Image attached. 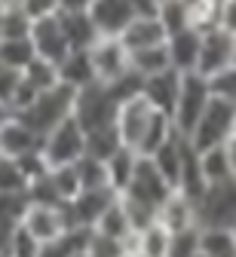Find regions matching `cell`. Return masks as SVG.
Listing matches in <instances>:
<instances>
[{"mask_svg":"<svg viewBox=\"0 0 236 257\" xmlns=\"http://www.w3.org/2000/svg\"><path fill=\"white\" fill-rule=\"evenodd\" d=\"M43 147V138L34 132V128L22 119V116H10L0 128V150L4 156H25V153H34Z\"/></svg>","mask_w":236,"mask_h":257,"instance_id":"obj_18","label":"cell"},{"mask_svg":"<svg viewBox=\"0 0 236 257\" xmlns=\"http://www.w3.org/2000/svg\"><path fill=\"white\" fill-rule=\"evenodd\" d=\"M199 40H202L199 28H184V31H178V34H169L166 49H169V61H172V68L178 74H196Z\"/></svg>","mask_w":236,"mask_h":257,"instance_id":"obj_16","label":"cell"},{"mask_svg":"<svg viewBox=\"0 0 236 257\" xmlns=\"http://www.w3.org/2000/svg\"><path fill=\"white\" fill-rule=\"evenodd\" d=\"M156 113H160V110L144 98V95L123 101V104H120V110H117V122H114V125H117V135H120V141H123V147H129V150L138 153L141 138H144L147 125L153 122V116H156Z\"/></svg>","mask_w":236,"mask_h":257,"instance_id":"obj_8","label":"cell"},{"mask_svg":"<svg viewBox=\"0 0 236 257\" xmlns=\"http://www.w3.org/2000/svg\"><path fill=\"white\" fill-rule=\"evenodd\" d=\"M218 28L236 37V0H221L218 4Z\"/></svg>","mask_w":236,"mask_h":257,"instance_id":"obj_44","label":"cell"},{"mask_svg":"<svg viewBox=\"0 0 236 257\" xmlns=\"http://www.w3.org/2000/svg\"><path fill=\"white\" fill-rule=\"evenodd\" d=\"M233 135H236V125H233Z\"/></svg>","mask_w":236,"mask_h":257,"instance_id":"obj_53","label":"cell"},{"mask_svg":"<svg viewBox=\"0 0 236 257\" xmlns=\"http://www.w3.org/2000/svg\"><path fill=\"white\" fill-rule=\"evenodd\" d=\"M40 239H34L22 223L13 230V236H10V245H7V254L10 257H40Z\"/></svg>","mask_w":236,"mask_h":257,"instance_id":"obj_41","label":"cell"},{"mask_svg":"<svg viewBox=\"0 0 236 257\" xmlns=\"http://www.w3.org/2000/svg\"><path fill=\"white\" fill-rule=\"evenodd\" d=\"M117 110H120V101L114 98L108 83H92V86L80 89L77 98H74V119L80 122L83 132H95V128L114 125Z\"/></svg>","mask_w":236,"mask_h":257,"instance_id":"obj_3","label":"cell"},{"mask_svg":"<svg viewBox=\"0 0 236 257\" xmlns=\"http://www.w3.org/2000/svg\"><path fill=\"white\" fill-rule=\"evenodd\" d=\"M178 4L187 10V19L193 28L206 31V28L218 25V4L221 0H178Z\"/></svg>","mask_w":236,"mask_h":257,"instance_id":"obj_36","label":"cell"},{"mask_svg":"<svg viewBox=\"0 0 236 257\" xmlns=\"http://www.w3.org/2000/svg\"><path fill=\"white\" fill-rule=\"evenodd\" d=\"M92 230L105 233V236H114V239H132V236H135V230H132V223H129V217H126V208H123L120 196L111 202V208L101 214V220L95 223Z\"/></svg>","mask_w":236,"mask_h":257,"instance_id":"obj_28","label":"cell"},{"mask_svg":"<svg viewBox=\"0 0 236 257\" xmlns=\"http://www.w3.org/2000/svg\"><path fill=\"white\" fill-rule=\"evenodd\" d=\"M61 19V28H64V37L71 43V49H92L98 43V28L95 22L89 19V10L83 13H58Z\"/></svg>","mask_w":236,"mask_h":257,"instance_id":"obj_22","label":"cell"},{"mask_svg":"<svg viewBox=\"0 0 236 257\" xmlns=\"http://www.w3.org/2000/svg\"><path fill=\"white\" fill-rule=\"evenodd\" d=\"M135 16L138 13L129 0H92L89 4V19L95 22L101 37H120Z\"/></svg>","mask_w":236,"mask_h":257,"instance_id":"obj_14","label":"cell"},{"mask_svg":"<svg viewBox=\"0 0 236 257\" xmlns=\"http://www.w3.org/2000/svg\"><path fill=\"white\" fill-rule=\"evenodd\" d=\"M28 37L34 43V52H37L40 58H46V61H52V64H61V58L71 52V43H67V37H64L58 13L31 22V34Z\"/></svg>","mask_w":236,"mask_h":257,"instance_id":"obj_12","label":"cell"},{"mask_svg":"<svg viewBox=\"0 0 236 257\" xmlns=\"http://www.w3.org/2000/svg\"><path fill=\"white\" fill-rule=\"evenodd\" d=\"M74 166H77V178H80L83 190H101V187H108V166H105V159H95V156L83 153Z\"/></svg>","mask_w":236,"mask_h":257,"instance_id":"obj_32","label":"cell"},{"mask_svg":"<svg viewBox=\"0 0 236 257\" xmlns=\"http://www.w3.org/2000/svg\"><path fill=\"white\" fill-rule=\"evenodd\" d=\"M196 220L199 227H227L236 230V181H218L202 190L196 199Z\"/></svg>","mask_w":236,"mask_h":257,"instance_id":"obj_4","label":"cell"},{"mask_svg":"<svg viewBox=\"0 0 236 257\" xmlns=\"http://www.w3.org/2000/svg\"><path fill=\"white\" fill-rule=\"evenodd\" d=\"M86 254L89 257H129V239H114L98 230H89Z\"/></svg>","mask_w":236,"mask_h":257,"instance_id":"obj_33","label":"cell"},{"mask_svg":"<svg viewBox=\"0 0 236 257\" xmlns=\"http://www.w3.org/2000/svg\"><path fill=\"white\" fill-rule=\"evenodd\" d=\"M19 223L40 242H49V239H55V236H61L67 230H74L71 220H67L64 205H40V202H28Z\"/></svg>","mask_w":236,"mask_h":257,"instance_id":"obj_10","label":"cell"},{"mask_svg":"<svg viewBox=\"0 0 236 257\" xmlns=\"http://www.w3.org/2000/svg\"><path fill=\"white\" fill-rule=\"evenodd\" d=\"M156 16H160V22L166 28V34H178V31H184V28H193L190 19H187V10L178 4V0H160Z\"/></svg>","mask_w":236,"mask_h":257,"instance_id":"obj_38","label":"cell"},{"mask_svg":"<svg viewBox=\"0 0 236 257\" xmlns=\"http://www.w3.org/2000/svg\"><path fill=\"white\" fill-rule=\"evenodd\" d=\"M117 199V193L111 187H101V190H80L77 196L64 205L67 211V220H71V227H80V230H92L95 223L101 220L111 208V202Z\"/></svg>","mask_w":236,"mask_h":257,"instance_id":"obj_11","label":"cell"},{"mask_svg":"<svg viewBox=\"0 0 236 257\" xmlns=\"http://www.w3.org/2000/svg\"><path fill=\"white\" fill-rule=\"evenodd\" d=\"M209 80V92H212V98H221V101H230L236 104V64H230V68L206 77Z\"/></svg>","mask_w":236,"mask_h":257,"instance_id":"obj_39","label":"cell"},{"mask_svg":"<svg viewBox=\"0 0 236 257\" xmlns=\"http://www.w3.org/2000/svg\"><path fill=\"white\" fill-rule=\"evenodd\" d=\"M28 208V193H0V220L19 223Z\"/></svg>","mask_w":236,"mask_h":257,"instance_id":"obj_42","label":"cell"},{"mask_svg":"<svg viewBox=\"0 0 236 257\" xmlns=\"http://www.w3.org/2000/svg\"><path fill=\"white\" fill-rule=\"evenodd\" d=\"M233 64H236V49H233Z\"/></svg>","mask_w":236,"mask_h":257,"instance_id":"obj_52","label":"cell"},{"mask_svg":"<svg viewBox=\"0 0 236 257\" xmlns=\"http://www.w3.org/2000/svg\"><path fill=\"white\" fill-rule=\"evenodd\" d=\"M0 257H10V254H7V251H0Z\"/></svg>","mask_w":236,"mask_h":257,"instance_id":"obj_51","label":"cell"},{"mask_svg":"<svg viewBox=\"0 0 236 257\" xmlns=\"http://www.w3.org/2000/svg\"><path fill=\"white\" fill-rule=\"evenodd\" d=\"M172 193H175V187H172V184H169V181L160 175V169L150 163L147 156H138L135 175H132L129 187L120 193V196H126V199L138 202V205H147V208L160 211V205H163L169 196H172Z\"/></svg>","mask_w":236,"mask_h":257,"instance_id":"obj_5","label":"cell"},{"mask_svg":"<svg viewBox=\"0 0 236 257\" xmlns=\"http://www.w3.org/2000/svg\"><path fill=\"white\" fill-rule=\"evenodd\" d=\"M31 19L22 7H4L0 10V40L4 37H28Z\"/></svg>","mask_w":236,"mask_h":257,"instance_id":"obj_37","label":"cell"},{"mask_svg":"<svg viewBox=\"0 0 236 257\" xmlns=\"http://www.w3.org/2000/svg\"><path fill=\"white\" fill-rule=\"evenodd\" d=\"M105 166H108V187L120 196V193L129 187L132 175H135V166H138V153L129 150V147H120Z\"/></svg>","mask_w":236,"mask_h":257,"instance_id":"obj_24","label":"cell"},{"mask_svg":"<svg viewBox=\"0 0 236 257\" xmlns=\"http://www.w3.org/2000/svg\"><path fill=\"white\" fill-rule=\"evenodd\" d=\"M199 166H202V178H206V184H218V181L230 178V163H227L224 144L212 147V150H202L199 153Z\"/></svg>","mask_w":236,"mask_h":257,"instance_id":"obj_34","label":"cell"},{"mask_svg":"<svg viewBox=\"0 0 236 257\" xmlns=\"http://www.w3.org/2000/svg\"><path fill=\"white\" fill-rule=\"evenodd\" d=\"M92 0H58V13H83Z\"/></svg>","mask_w":236,"mask_h":257,"instance_id":"obj_45","label":"cell"},{"mask_svg":"<svg viewBox=\"0 0 236 257\" xmlns=\"http://www.w3.org/2000/svg\"><path fill=\"white\" fill-rule=\"evenodd\" d=\"M212 101V92H209V80L202 74H184L181 80V92H178V101L172 110V122L181 135H190L196 119L202 116V110L209 107Z\"/></svg>","mask_w":236,"mask_h":257,"instance_id":"obj_6","label":"cell"},{"mask_svg":"<svg viewBox=\"0 0 236 257\" xmlns=\"http://www.w3.org/2000/svg\"><path fill=\"white\" fill-rule=\"evenodd\" d=\"M89 58L98 83H114L129 71V49L120 43V37H98V43L89 49Z\"/></svg>","mask_w":236,"mask_h":257,"instance_id":"obj_13","label":"cell"},{"mask_svg":"<svg viewBox=\"0 0 236 257\" xmlns=\"http://www.w3.org/2000/svg\"><path fill=\"white\" fill-rule=\"evenodd\" d=\"M86 239H89V230H67L49 242L40 245V257H77L80 251H86Z\"/></svg>","mask_w":236,"mask_h":257,"instance_id":"obj_27","label":"cell"},{"mask_svg":"<svg viewBox=\"0 0 236 257\" xmlns=\"http://www.w3.org/2000/svg\"><path fill=\"white\" fill-rule=\"evenodd\" d=\"M123 147L120 135H117V125H105V128H95V132H86V153L95 159H108Z\"/></svg>","mask_w":236,"mask_h":257,"instance_id":"obj_30","label":"cell"},{"mask_svg":"<svg viewBox=\"0 0 236 257\" xmlns=\"http://www.w3.org/2000/svg\"><path fill=\"white\" fill-rule=\"evenodd\" d=\"M184 150H187V135H181V132H175L172 138H169L153 156H147L150 163L160 169V175L172 184V187H178V175H181V163H184Z\"/></svg>","mask_w":236,"mask_h":257,"instance_id":"obj_21","label":"cell"},{"mask_svg":"<svg viewBox=\"0 0 236 257\" xmlns=\"http://www.w3.org/2000/svg\"><path fill=\"white\" fill-rule=\"evenodd\" d=\"M233 125H236V104L212 98L209 107L202 110V116L196 119L193 132L187 135V141L199 153L202 150H212V147H221V144H227L233 138Z\"/></svg>","mask_w":236,"mask_h":257,"instance_id":"obj_2","label":"cell"},{"mask_svg":"<svg viewBox=\"0 0 236 257\" xmlns=\"http://www.w3.org/2000/svg\"><path fill=\"white\" fill-rule=\"evenodd\" d=\"M202 257H236V230L227 227H199Z\"/></svg>","mask_w":236,"mask_h":257,"instance_id":"obj_23","label":"cell"},{"mask_svg":"<svg viewBox=\"0 0 236 257\" xmlns=\"http://www.w3.org/2000/svg\"><path fill=\"white\" fill-rule=\"evenodd\" d=\"M74 98H77V92L74 89H67L64 83H58L55 89H46L40 92L37 98H34V104L16 116H22L34 132H37L40 138L49 135L55 125H61L64 119H71L74 116Z\"/></svg>","mask_w":236,"mask_h":257,"instance_id":"obj_1","label":"cell"},{"mask_svg":"<svg viewBox=\"0 0 236 257\" xmlns=\"http://www.w3.org/2000/svg\"><path fill=\"white\" fill-rule=\"evenodd\" d=\"M166 40H169V34H166L160 16H135V19L126 25V31L120 34V43H123L129 52H135V49H150V46H163Z\"/></svg>","mask_w":236,"mask_h":257,"instance_id":"obj_17","label":"cell"},{"mask_svg":"<svg viewBox=\"0 0 236 257\" xmlns=\"http://www.w3.org/2000/svg\"><path fill=\"white\" fill-rule=\"evenodd\" d=\"M34 58H37V52H34L31 37H4L0 40V64L4 68L22 74Z\"/></svg>","mask_w":236,"mask_h":257,"instance_id":"obj_26","label":"cell"},{"mask_svg":"<svg viewBox=\"0 0 236 257\" xmlns=\"http://www.w3.org/2000/svg\"><path fill=\"white\" fill-rule=\"evenodd\" d=\"M181 80H184V74H178L175 68H169V71H163V74L147 77L144 86H141V95H144V98H147L160 113L172 116L175 101H178V92H181Z\"/></svg>","mask_w":236,"mask_h":257,"instance_id":"obj_15","label":"cell"},{"mask_svg":"<svg viewBox=\"0 0 236 257\" xmlns=\"http://www.w3.org/2000/svg\"><path fill=\"white\" fill-rule=\"evenodd\" d=\"M224 150H227V163H230V178L236 181V135L224 144Z\"/></svg>","mask_w":236,"mask_h":257,"instance_id":"obj_47","label":"cell"},{"mask_svg":"<svg viewBox=\"0 0 236 257\" xmlns=\"http://www.w3.org/2000/svg\"><path fill=\"white\" fill-rule=\"evenodd\" d=\"M49 184H52V190H55V196H58L61 205H67L83 190L80 178H77V166H55V169H49Z\"/></svg>","mask_w":236,"mask_h":257,"instance_id":"obj_31","label":"cell"},{"mask_svg":"<svg viewBox=\"0 0 236 257\" xmlns=\"http://www.w3.org/2000/svg\"><path fill=\"white\" fill-rule=\"evenodd\" d=\"M233 49H236V37L227 34L224 28L212 25L202 31V40H199V64H196V74L202 77H212L224 68L233 64Z\"/></svg>","mask_w":236,"mask_h":257,"instance_id":"obj_9","label":"cell"},{"mask_svg":"<svg viewBox=\"0 0 236 257\" xmlns=\"http://www.w3.org/2000/svg\"><path fill=\"white\" fill-rule=\"evenodd\" d=\"M31 181L25 178L16 156H0V193H28Z\"/></svg>","mask_w":236,"mask_h":257,"instance_id":"obj_35","label":"cell"},{"mask_svg":"<svg viewBox=\"0 0 236 257\" xmlns=\"http://www.w3.org/2000/svg\"><path fill=\"white\" fill-rule=\"evenodd\" d=\"M19 227V223H4L0 220V251H7V245H10V236H13V230Z\"/></svg>","mask_w":236,"mask_h":257,"instance_id":"obj_48","label":"cell"},{"mask_svg":"<svg viewBox=\"0 0 236 257\" xmlns=\"http://www.w3.org/2000/svg\"><path fill=\"white\" fill-rule=\"evenodd\" d=\"M10 116H16V113H13V110H10V107L4 104V101H0V128H4V122H7Z\"/></svg>","mask_w":236,"mask_h":257,"instance_id":"obj_49","label":"cell"},{"mask_svg":"<svg viewBox=\"0 0 236 257\" xmlns=\"http://www.w3.org/2000/svg\"><path fill=\"white\" fill-rule=\"evenodd\" d=\"M58 80L67 89H74V92L98 83L95 80V68H92V58H89V49H71V52H67L61 58V64H58Z\"/></svg>","mask_w":236,"mask_h":257,"instance_id":"obj_20","label":"cell"},{"mask_svg":"<svg viewBox=\"0 0 236 257\" xmlns=\"http://www.w3.org/2000/svg\"><path fill=\"white\" fill-rule=\"evenodd\" d=\"M156 220L163 223V227L169 233H181V230H190V227H199L196 220V202L190 196H184V193H172L156 211Z\"/></svg>","mask_w":236,"mask_h":257,"instance_id":"obj_19","label":"cell"},{"mask_svg":"<svg viewBox=\"0 0 236 257\" xmlns=\"http://www.w3.org/2000/svg\"><path fill=\"white\" fill-rule=\"evenodd\" d=\"M166 257H199V227L172 233L169 239V254Z\"/></svg>","mask_w":236,"mask_h":257,"instance_id":"obj_40","label":"cell"},{"mask_svg":"<svg viewBox=\"0 0 236 257\" xmlns=\"http://www.w3.org/2000/svg\"><path fill=\"white\" fill-rule=\"evenodd\" d=\"M43 156H46V163L49 169L55 166H74L77 159L86 153V132L80 128V122L71 116V119H64L61 125H55L49 135H43Z\"/></svg>","mask_w":236,"mask_h":257,"instance_id":"obj_7","label":"cell"},{"mask_svg":"<svg viewBox=\"0 0 236 257\" xmlns=\"http://www.w3.org/2000/svg\"><path fill=\"white\" fill-rule=\"evenodd\" d=\"M19 7L28 13L31 22H37V19H46V16L58 13V0H19Z\"/></svg>","mask_w":236,"mask_h":257,"instance_id":"obj_43","label":"cell"},{"mask_svg":"<svg viewBox=\"0 0 236 257\" xmlns=\"http://www.w3.org/2000/svg\"><path fill=\"white\" fill-rule=\"evenodd\" d=\"M22 77H25V83L34 89V92H46V89H55L61 80H58V64H52V61H46V58H34L28 68L22 71Z\"/></svg>","mask_w":236,"mask_h":257,"instance_id":"obj_29","label":"cell"},{"mask_svg":"<svg viewBox=\"0 0 236 257\" xmlns=\"http://www.w3.org/2000/svg\"><path fill=\"white\" fill-rule=\"evenodd\" d=\"M129 68L138 74V77H153V74H163L172 68V61H169V49L166 43L163 46H150V49H135L129 52Z\"/></svg>","mask_w":236,"mask_h":257,"instance_id":"obj_25","label":"cell"},{"mask_svg":"<svg viewBox=\"0 0 236 257\" xmlns=\"http://www.w3.org/2000/svg\"><path fill=\"white\" fill-rule=\"evenodd\" d=\"M129 4L135 7V13H138V16H156L160 0H129Z\"/></svg>","mask_w":236,"mask_h":257,"instance_id":"obj_46","label":"cell"},{"mask_svg":"<svg viewBox=\"0 0 236 257\" xmlns=\"http://www.w3.org/2000/svg\"><path fill=\"white\" fill-rule=\"evenodd\" d=\"M77 257H89V254H86V251H80V254H77Z\"/></svg>","mask_w":236,"mask_h":257,"instance_id":"obj_50","label":"cell"},{"mask_svg":"<svg viewBox=\"0 0 236 257\" xmlns=\"http://www.w3.org/2000/svg\"><path fill=\"white\" fill-rule=\"evenodd\" d=\"M0 156H4V150H0Z\"/></svg>","mask_w":236,"mask_h":257,"instance_id":"obj_54","label":"cell"}]
</instances>
